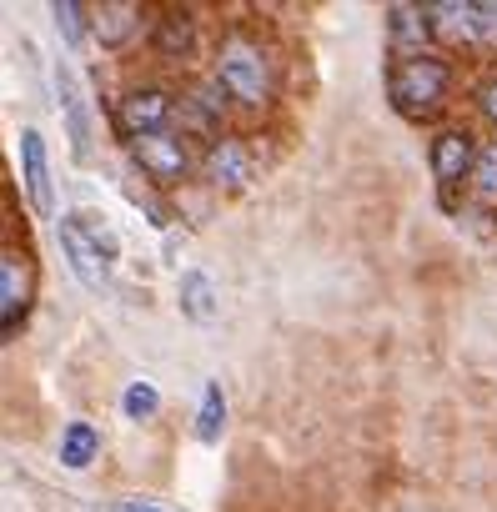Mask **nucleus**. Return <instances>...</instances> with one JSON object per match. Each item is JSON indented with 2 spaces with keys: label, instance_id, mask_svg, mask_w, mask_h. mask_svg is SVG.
Returning a JSON list of instances; mask_svg holds the SVG:
<instances>
[{
  "label": "nucleus",
  "instance_id": "obj_1",
  "mask_svg": "<svg viewBox=\"0 0 497 512\" xmlns=\"http://www.w3.org/2000/svg\"><path fill=\"white\" fill-rule=\"evenodd\" d=\"M216 86L231 96V101H241V106H267L272 101V66H267V56L257 51V46H246L241 36H231L226 46H221V61H216Z\"/></svg>",
  "mask_w": 497,
  "mask_h": 512
},
{
  "label": "nucleus",
  "instance_id": "obj_2",
  "mask_svg": "<svg viewBox=\"0 0 497 512\" xmlns=\"http://www.w3.org/2000/svg\"><path fill=\"white\" fill-rule=\"evenodd\" d=\"M387 96L402 116H432L447 96V61H437V56L397 61L387 76Z\"/></svg>",
  "mask_w": 497,
  "mask_h": 512
},
{
  "label": "nucleus",
  "instance_id": "obj_3",
  "mask_svg": "<svg viewBox=\"0 0 497 512\" xmlns=\"http://www.w3.org/2000/svg\"><path fill=\"white\" fill-rule=\"evenodd\" d=\"M56 236H61V251H66L71 272H76L91 292H106V282H111V251L101 246L91 216H81V211L61 216V221H56Z\"/></svg>",
  "mask_w": 497,
  "mask_h": 512
},
{
  "label": "nucleus",
  "instance_id": "obj_4",
  "mask_svg": "<svg viewBox=\"0 0 497 512\" xmlns=\"http://www.w3.org/2000/svg\"><path fill=\"white\" fill-rule=\"evenodd\" d=\"M171 111H176V106H171V96H166V91H131V96L121 101L116 121H121V131H126V136L146 141V136H166Z\"/></svg>",
  "mask_w": 497,
  "mask_h": 512
},
{
  "label": "nucleus",
  "instance_id": "obj_5",
  "mask_svg": "<svg viewBox=\"0 0 497 512\" xmlns=\"http://www.w3.org/2000/svg\"><path fill=\"white\" fill-rule=\"evenodd\" d=\"M136 166H141L151 181L171 186V181H181V176L191 171V156H186L181 136H146V141H136Z\"/></svg>",
  "mask_w": 497,
  "mask_h": 512
},
{
  "label": "nucleus",
  "instance_id": "obj_6",
  "mask_svg": "<svg viewBox=\"0 0 497 512\" xmlns=\"http://www.w3.org/2000/svg\"><path fill=\"white\" fill-rule=\"evenodd\" d=\"M26 307H31V267L26 256L6 251V262H0V327H6V337L16 332Z\"/></svg>",
  "mask_w": 497,
  "mask_h": 512
},
{
  "label": "nucleus",
  "instance_id": "obj_7",
  "mask_svg": "<svg viewBox=\"0 0 497 512\" xmlns=\"http://www.w3.org/2000/svg\"><path fill=\"white\" fill-rule=\"evenodd\" d=\"M56 96H61V111H66V131H71V156H76V161H91V116H86L81 86H76V76H71V66H66V61L56 66Z\"/></svg>",
  "mask_w": 497,
  "mask_h": 512
},
{
  "label": "nucleus",
  "instance_id": "obj_8",
  "mask_svg": "<svg viewBox=\"0 0 497 512\" xmlns=\"http://www.w3.org/2000/svg\"><path fill=\"white\" fill-rule=\"evenodd\" d=\"M477 141L467 136V131H442L437 141H432V171H437V181L442 186H452V181H462L467 171H477Z\"/></svg>",
  "mask_w": 497,
  "mask_h": 512
},
{
  "label": "nucleus",
  "instance_id": "obj_9",
  "mask_svg": "<svg viewBox=\"0 0 497 512\" xmlns=\"http://www.w3.org/2000/svg\"><path fill=\"white\" fill-rule=\"evenodd\" d=\"M21 176H26V196L36 211H51V166H46V141L36 126L21 131Z\"/></svg>",
  "mask_w": 497,
  "mask_h": 512
},
{
  "label": "nucleus",
  "instance_id": "obj_10",
  "mask_svg": "<svg viewBox=\"0 0 497 512\" xmlns=\"http://www.w3.org/2000/svg\"><path fill=\"white\" fill-rule=\"evenodd\" d=\"M206 176H211V186H226V191H241L246 181H252V156L241 151V141H211V151H206Z\"/></svg>",
  "mask_w": 497,
  "mask_h": 512
},
{
  "label": "nucleus",
  "instance_id": "obj_11",
  "mask_svg": "<svg viewBox=\"0 0 497 512\" xmlns=\"http://www.w3.org/2000/svg\"><path fill=\"white\" fill-rule=\"evenodd\" d=\"M387 31H392V46L402 51V61H412V56H422V41L432 36V11L392 6L387 11Z\"/></svg>",
  "mask_w": 497,
  "mask_h": 512
},
{
  "label": "nucleus",
  "instance_id": "obj_12",
  "mask_svg": "<svg viewBox=\"0 0 497 512\" xmlns=\"http://www.w3.org/2000/svg\"><path fill=\"white\" fill-rule=\"evenodd\" d=\"M176 297H181V312H186L191 322H201V327L216 322V312H221V297H216V287H211L206 272H186Z\"/></svg>",
  "mask_w": 497,
  "mask_h": 512
},
{
  "label": "nucleus",
  "instance_id": "obj_13",
  "mask_svg": "<svg viewBox=\"0 0 497 512\" xmlns=\"http://www.w3.org/2000/svg\"><path fill=\"white\" fill-rule=\"evenodd\" d=\"M96 452H101V432H96L91 422H71V427L61 432V467L81 472V467L96 462Z\"/></svg>",
  "mask_w": 497,
  "mask_h": 512
},
{
  "label": "nucleus",
  "instance_id": "obj_14",
  "mask_svg": "<svg viewBox=\"0 0 497 512\" xmlns=\"http://www.w3.org/2000/svg\"><path fill=\"white\" fill-rule=\"evenodd\" d=\"M432 16H437V31H447V36H462V41L487 36L482 6H432Z\"/></svg>",
  "mask_w": 497,
  "mask_h": 512
},
{
  "label": "nucleus",
  "instance_id": "obj_15",
  "mask_svg": "<svg viewBox=\"0 0 497 512\" xmlns=\"http://www.w3.org/2000/svg\"><path fill=\"white\" fill-rule=\"evenodd\" d=\"M221 427H226V397H221V382H206L201 387V412H196V437L221 442Z\"/></svg>",
  "mask_w": 497,
  "mask_h": 512
},
{
  "label": "nucleus",
  "instance_id": "obj_16",
  "mask_svg": "<svg viewBox=\"0 0 497 512\" xmlns=\"http://www.w3.org/2000/svg\"><path fill=\"white\" fill-rule=\"evenodd\" d=\"M136 6H101L96 11V36L106 41V46H121L126 36H131V26H136Z\"/></svg>",
  "mask_w": 497,
  "mask_h": 512
},
{
  "label": "nucleus",
  "instance_id": "obj_17",
  "mask_svg": "<svg viewBox=\"0 0 497 512\" xmlns=\"http://www.w3.org/2000/svg\"><path fill=\"white\" fill-rule=\"evenodd\" d=\"M121 412H126L131 422H151V417L161 412V392H156L151 382H131V387L121 392Z\"/></svg>",
  "mask_w": 497,
  "mask_h": 512
},
{
  "label": "nucleus",
  "instance_id": "obj_18",
  "mask_svg": "<svg viewBox=\"0 0 497 512\" xmlns=\"http://www.w3.org/2000/svg\"><path fill=\"white\" fill-rule=\"evenodd\" d=\"M51 16H56V31H61V41H66V46H81V36H86L81 16H86V11L66 0V6H51Z\"/></svg>",
  "mask_w": 497,
  "mask_h": 512
},
{
  "label": "nucleus",
  "instance_id": "obj_19",
  "mask_svg": "<svg viewBox=\"0 0 497 512\" xmlns=\"http://www.w3.org/2000/svg\"><path fill=\"white\" fill-rule=\"evenodd\" d=\"M472 181H477V196H482V201H497V146H487V151L477 156Z\"/></svg>",
  "mask_w": 497,
  "mask_h": 512
},
{
  "label": "nucleus",
  "instance_id": "obj_20",
  "mask_svg": "<svg viewBox=\"0 0 497 512\" xmlns=\"http://www.w3.org/2000/svg\"><path fill=\"white\" fill-rule=\"evenodd\" d=\"M186 46H191V21H186V16H166V26H161V51L176 56V51H186Z\"/></svg>",
  "mask_w": 497,
  "mask_h": 512
},
{
  "label": "nucleus",
  "instance_id": "obj_21",
  "mask_svg": "<svg viewBox=\"0 0 497 512\" xmlns=\"http://www.w3.org/2000/svg\"><path fill=\"white\" fill-rule=\"evenodd\" d=\"M482 111H487V121L497 126V81H487V86H482Z\"/></svg>",
  "mask_w": 497,
  "mask_h": 512
},
{
  "label": "nucleus",
  "instance_id": "obj_22",
  "mask_svg": "<svg viewBox=\"0 0 497 512\" xmlns=\"http://www.w3.org/2000/svg\"><path fill=\"white\" fill-rule=\"evenodd\" d=\"M116 512H166V507H156V502H141V497H126V502H116Z\"/></svg>",
  "mask_w": 497,
  "mask_h": 512
}]
</instances>
